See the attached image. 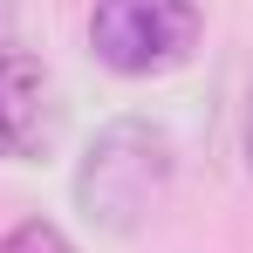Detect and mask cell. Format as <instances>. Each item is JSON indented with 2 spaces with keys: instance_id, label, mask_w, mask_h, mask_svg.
Here are the masks:
<instances>
[{
  "instance_id": "obj_1",
  "label": "cell",
  "mask_w": 253,
  "mask_h": 253,
  "mask_svg": "<svg viewBox=\"0 0 253 253\" xmlns=\"http://www.w3.org/2000/svg\"><path fill=\"white\" fill-rule=\"evenodd\" d=\"M171 171H178V151H171L165 130L144 124V117H117V124L96 130V144L76 165V206L103 233H137L165 206Z\"/></svg>"
},
{
  "instance_id": "obj_2",
  "label": "cell",
  "mask_w": 253,
  "mask_h": 253,
  "mask_svg": "<svg viewBox=\"0 0 253 253\" xmlns=\"http://www.w3.org/2000/svg\"><path fill=\"white\" fill-rule=\"evenodd\" d=\"M199 0H96L89 7V48L117 76H165L199 48Z\"/></svg>"
},
{
  "instance_id": "obj_3",
  "label": "cell",
  "mask_w": 253,
  "mask_h": 253,
  "mask_svg": "<svg viewBox=\"0 0 253 253\" xmlns=\"http://www.w3.org/2000/svg\"><path fill=\"white\" fill-rule=\"evenodd\" d=\"M62 130V103H55V76L28 48L0 42V158L28 165L42 158Z\"/></svg>"
},
{
  "instance_id": "obj_4",
  "label": "cell",
  "mask_w": 253,
  "mask_h": 253,
  "mask_svg": "<svg viewBox=\"0 0 253 253\" xmlns=\"http://www.w3.org/2000/svg\"><path fill=\"white\" fill-rule=\"evenodd\" d=\"M0 253H76V247H69L55 226H42V219H21V226L0 240Z\"/></svg>"
},
{
  "instance_id": "obj_5",
  "label": "cell",
  "mask_w": 253,
  "mask_h": 253,
  "mask_svg": "<svg viewBox=\"0 0 253 253\" xmlns=\"http://www.w3.org/2000/svg\"><path fill=\"white\" fill-rule=\"evenodd\" d=\"M14 35V0H0V42Z\"/></svg>"
},
{
  "instance_id": "obj_6",
  "label": "cell",
  "mask_w": 253,
  "mask_h": 253,
  "mask_svg": "<svg viewBox=\"0 0 253 253\" xmlns=\"http://www.w3.org/2000/svg\"><path fill=\"white\" fill-rule=\"evenodd\" d=\"M247 171H253V110H247Z\"/></svg>"
}]
</instances>
